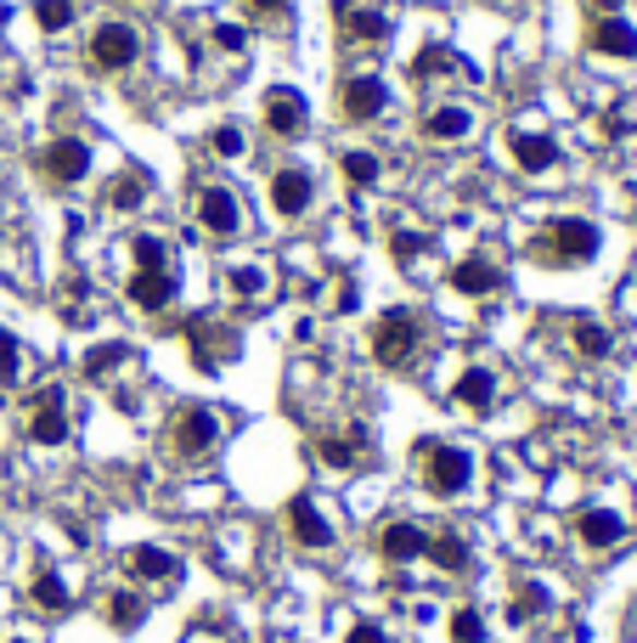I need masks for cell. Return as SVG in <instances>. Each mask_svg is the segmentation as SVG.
Returning <instances> with one entry per match:
<instances>
[{
	"instance_id": "cell-5",
	"label": "cell",
	"mask_w": 637,
	"mask_h": 643,
	"mask_svg": "<svg viewBox=\"0 0 637 643\" xmlns=\"http://www.w3.org/2000/svg\"><path fill=\"white\" fill-rule=\"evenodd\" d=\"M220 446V413L204 401H187L170 413V424H164V452H170L176 463H204L209 452Z\"/></svg>"
},
{
	"instance_id": "cell-37",
	"label": "cell",
	"mask_w": 637,
	"mask_h": 643,
	"mask_svg": "<svg viewBox=\"0 0 637 643\" xmlns=\"http://www.w3.org/2000/svg\"><path fill=\"white\" fill-rule=\"evenodd\" d=\"M452 643H485V616L474 604L452 609Z\"/></svg>"
},
{
	"instance_id": "cell-8",
	"label": "cell",
	"mask_w": 637,
	"mask_h": 643,
	"mask_svg": "<svg viewBox=\"0 0 637 643\" xmlns=\"http://www.w3.org/2000/svg\"><path fill=\"white\" fill-rule=\"evenodd\" d=\"M192 221L204 237H215V243H231V237H243V198L226 181H209L192 198Z\"/></svg>"
},
{
	"instance_id": "cell-1",
	"label": "cell",
	"mask_w": 637,
	"mask_h": 643,
	"mask_svg": "<svg viewBox=\"0 0 637 643\" xmlns=\"http://www.w3.org/2000/svg\"><path fill=\"white\" fill-rule=\"evenodd\" d=\"M366 345H373V361L384 372H407L429 345V322H423V311H412V305H389V311H378Z\"/></svg>"
},
{
	"instance_id": "cell-30",
	"label": "cell",
	"mask_w": 637,
	"mask_h": 643,
	"mask_svg": "<svg viewBox=\"0 0 637 643\" xmlns=\"http://www.w3.org/2000/svg\"><path fill=\"white\" fill-rule=\"evenodd\" d=\"M569 345H576L581 361H603V356L615 350V333L603 328V322H592V317H576V322H569Z\"/></svg>"
},
{
	"instance_id": "cell-22",
	"label": "cell",
	"mask_w": 637,
	"mask_h": 643,
	"mask_svg": "<svg viewBox=\"0 0 637 643\" xmlns=\"http://www.w3.org/2000/svg\"><path fill=\"white\" fill-rule=\"evenodd\" d=\"M423 548H429V531L418 520H389L378 531V559L384 564H412V559H423Z\"/></svg>"
},
{
	"instance_id": "cell-43",
	"label": "cell",
	"mask_w": 637,
	"mask_h": 643,
	"mask_svg": "<svg viewBox=\"0 0 637 643\" xmlns=\"http://www.w3.org/2000/svg\"><path fill=\"white\" fill-rule=\"evenodd\" d=\"M345 643H389V632H384L378 621H356V627L345 632Z\"/></svg>"
},
{
	"instance_id": "cell-27",
	"label": "cell",
	"mask_w": 637,
	"mask_h": 643,
	"mask_svg": "<svg viewBox=\"0 0 637 643\" xmlns=\"http://www.w3.org/2000/svg\"><path fill=\"white\" fill-rule=\"evenodd\" d=\"M176 553H164V548H130L124 553V575L130 582H176Z\"/></svg>"
},
{
	"instance_id": "cell-19",
	"label": "cell",
	"mask_w": 637,
	"mask_h": 643,
	"mask_svg": "<svg viewBox=\"0 0 637 643\" xmlns=\"http://www.w3.org/2000/svg\"><path fill=\"white\" fill-rule=\"evenodd\" d=\"M446 283H452V294H462V299H491V294L502 288V265H496L491 254H468V260H457V265L446 271Z\"/></svg>"
},
{
	"instance_id": "cell-25",
	"label": "cell",
	"mask_w": 637,
	"mask_h": 643,
	"mask_svg": "<svg viewBox=\"0 0 637 643\" xmlns=\"http://www.w3.org/2000/svg\"><path fill=\"white\" fill-rule=\"evenodd\" d=\"M147 198H153V176H147V169H119V176L108 181V210H119V215H136Z\"/></svg>"
},
{
	"instance_id": "cell-4",
	"label": "cell",
	"mask_w": 637,
	"mask_h": 643,
	"mask_svg": "<svg viewBox=\"0 0 637 643\" xmlns=\"http://www.w3.org/2000/svg\"><path fill=\"white\" fill-rule=\"evenodd\" d=\"M598 243L603 237H598V226L587 215H558V221H548L530 237V254L542 265H553V271H569V265H587L598 254Z\"/></svg>"
},
{
	"instance_id": "cell-14",
	"label": "cell",
	"mask_w": 637,
	"mask_h": 643,
	"mask_svg": "<svg viewBox=\"0 0 637 643\" xmlns=\"http://www.w3.org/2000/svg\"><path fill=\"white\" fill-rule=\"evenodd\" d=\"M418 135L429 147H457V142L474 135V114L457 108V102H434V108H423V119H418Z\"/></svg>"
},
{
	"instance_id": "cell-7",
	"label": "cell",
	"mask_w": 637,
	"mask_h": 643,
	"mask_svg": "<svg viewBox=\"0 0 637 643\" xmlns=\"http://www.w3.org/2000/svg\"><path fill=\"white\" fill-rule=\"evenodd\" d=\"M69 390L62 384H40L35 395L23 401V434L35 440V446H62L69 440Z\"/></svg>"
},
{
	"instance_id": "cell-3",
	"label": "cell",
	"mask_w": 637,
	"mask_h": 643,
	"mask_svg": "<svg viewBox=\"0 0 637 643\" xmlns=\"http://www.w3.org/2000/svg\"><path fill=\"white\" fill-rule=\"evenodd\" d=\"M418 474H423V491L429 497H462L468 486H474V452L457 446V440H418Z\"/></svg>"
},
{
	"instance_id": "cell-34",
	"label": "cell",
	"mask_w": 637,
	"mask_h": 643,
	"mask_svg": "<svg viewBox=\"0 0 637 643\" xmlns=\"http://www.w3.org/2000/svg\"><path fill=\"white\" fill-rule=\"evenodd\" d=\"M226 294L231 299H254V294H265V271L260 265H226Z\"/></svg>"
},
{
	"instance_id": "cell-33",
	"label": "cell",
	"mask_w": 637,
	"mask_h": 643,
	"mask_svg": "<svg viewBox=\"0 0 637 643\" xmlns=\"http://www.w3.org/2000/svg\"><path fill=\"white\" fill-rule=\"evenodd\" d=\"M209 153H215L220 164H238V158H249V130H243L238 119H220V124L209 130Z\"/></svg>"
},
{
	"instance_id": "cell-42",
	"label": "cell",
	"mask_w": 637,
	"mask_h": 643,
	"mask_svg": "<svg viewBox=\"0 0 637 643\" xmlns=\"http://www.w3.org/2000/svg\"><path fill=\"white\" fill-rule=\"evenodd\" d=\"M542 604H548V598H542V587H519V598H514V621H530Z\"/></svg>"
},
{
	"instance_id": "cell-24",
	"label": "cell",
	"mask_w": 637,
	"mask_h": 643,
	"mask_svg": "<svg viewBox=\"0 0 637 643\" xmlns=\"http://www.w3.org/2000/svg\"><path fill=\"white\" fill-rule=\"evenodd\" d=\"M423 559H429L434 570H446V575H462L468 564H474V553H468V536H457L452 525H446V531H429Z\"/></svg>"
},
{
	"instance_id": "cell-23",
	"label": "cell",
	"mask_w": 637,
	"mask_h": 643,
	"mask_svg": "<svg viewBox=\"0 0 637 643\" xmlns=\"http://www.w3.org/2000/svg\"><path fill=\"white\" fill-rule=\"evenodd\" d=\"M130 361H136V350H130L124 338H103V345H91V350L80 356V372H85L91 384H113Z\"/></svg>"
},
{
	"instance_id": "cell-29",
	"label": "cell",
	"mask_w": 637,
	"mask_h": 643,
	"mask_svg": "<svg viewBox=\"0 0 637 643\" xmlns=\"http://www.w3.org/2000/svg\"><path fill=\"white\" fill-rule=\"evenodd\" d=\"M28 598H35L40 616H69V609H74V593H69V582H62L57 570H35V582H28Z\"/></svg>"
},
{
	"instance_id": "cell-36",
	"label": "cell",
	"mask_w": 637,
	"mask_h": 643,
	"mask_svg": "<svg viewBox=\"0 0 637 643\" xmlns=\"http://www.w3.org/2000/svg\"><path fill=\"white\" fill-rule=\"evenodd\" d=\"M23 379V345H17V333L0 328V390H17Z\"/></svg>"
},
{
	"instance_id": "cell-44",
	"label": "cell",
	"mask_w": 637,
	"mask_h": 643,
	"mask_svg": "<svg viewBox=\"0 0 637 643\" xmlns=\"http://www.w3.org/2000/svg\"><path fill=\"white\" fill-rule=\"evenodd\" d=\"M350 311H356V288L345 283V288H339V299H333V317H350Z\"/></svg>"
},
{
	"instance_id": "cell-35",
	"label": "cell",
	"mask_w": 637,
	"mask_h": 643,
	"mask_svg": "<svg viewBox=\"0 0 637 643\" xmlns=\"http://www.w3.org/2000/svg\"><path fill=\"white\" fill-rule=\"evenodd\" d=\"M130 260H136V271H170V243H164V237H136V243H130Z\"/></svg>"
},
{
	"instance_id": "cell-41",
	"label": "cell",
	"mask_w": 637,
	"mask_h": 643,
	"mask_svg": "<svg viewBox=\"0 0 637 643\" xmlns=\"http://www.w3.org/2000/svg\"><path fill=\"white\" fill-rule=\"evenodd\" d=\"M423 249H429V237H418V231H412V237H407V231H395V243H389L395 265H407V260H418Z\"/></svg>"
},
{
	"instance_id": "cell-21",
	"label": "cell",
	"mask_w": 637,
	"mask_h": 643,
	"mask_svg": "<svg viewBox=\"0 0 637 643\" xmlns=\"http://www.w3.org/2000/svg\"><path fill=\"white\" fill-rule=\"evenodd\" d=\"M576 541L587 553H610L626 541V520L615 514V508H581L576 514Z\"/></svg>"
},
{
	"instance_id": "cell-18",
	"label": "cell",
	"mask_w": 637,
	"mask_h": 643,
	"mask_svg": "<svg viewBox=\"0 0 637 643\" xmlns=\"http://www.w3.org/2000/svg\"><path fill=\"white\" fill-rule=\"evenodd\" d=\"M187 338H192V367H197V372H220L226 356H238V333L220 328V322H209V317L192 322Z\"/></svg>"
},
{
	"instance_id": "cell-2",
	"label": "cell",
	"mask_w": 637,
	"mask_h": 643,
	"mask_svg": "<svg viewBox=\"0 0 637 643\" xmlns=\"http://www.w3.org/2000/svg\"><path fill=\"white\" fill-rule=\"evenodd\" d=\"M142 28L136 23H124V17H108V23H96L91 34H85V51H80V62L91 68V74H103V80H119V74H130V68L142 62Z\"/></svg>"
},
{
	"instance_id": "cell-39",
	"label": "cell",
	"mask_w": 637,
	"mask_h": 643,
	"mask_svg": "<svg viewBox=\"0 0 637 643\" xmlns=\"http://www.w3.org/2000/svg\"><path fill=\"white\" fill-rule=\"evenodd\" d=\"M243 12H249L254 23H265V28H283V23L293 17V0H243Z\"/></svg>"
},
{
	"instance_id": "cell-32",
	"label": "cell",
	"mask_w": 637,
	"mask_h": 643,
	"mask_svg": "<svg viewBox=\"0 0 637 643\" xmlns=\"http://www.w3.org/2000/svg\"><path fill=\"white\" fill-rule=\"evenodd\" d=\"M339 176H345V187L366 192V187H378V181H384V158H378V153H366V147H350V153H339Z\"/></svg>"
},
{
	"instance_id": "cell-26",
	"label": "cell",
	"mask_w": 637,
	"mask_h": 643,
	"mask_svg": "<svg viewBox=\"0 0 637 643\" xmlns=\"http://www.w3.org/2000/svg\"><path fill=\"white\" fill-rule=\"evenodd\" d=\"M361 457H366V429H345V434L316 440V463H327V468H356Z\"/></svg>"
},
{
	"instance_id": "cell-15",
	"label": "cell",
	"mask_w": 637,
	"mask_h": 643,
	"mask_svg": "<svg viewBox=\"0 0 637 643\" xmlns=\"http://www.w3.org/2000/svg\"><path fill=\"white\" fill-rule=\"evenodd\" d=\"M283 525H288V536H293V548H305V553L333 548V525H327V514H322L311 497H293V502L283 508Z\"/></svg>"
},
{
	"instance_id": "cell-9",
	"label": "cell",
	"mask_w": 637,
	"mask_h": 643,
	"mask_svg": "<svg viewBox=\"0 0 637 643\" xmlns=\"http://www.w3.org/2000/svg\"><path fill=\"white\" fill-rule=\"evenodd\" d=\"M265 203H272L277 221H305L316 210V176L305 164H277L265 176Z\"/></svg>"
},
{
	"instance_id": "cell-40",
	"label": "cell",
	"mask_w": 637,
	"mask_h": 643,
	"mask_svg": "<svg viewBox=\"0 0 637 643\" xmlns=\"http://www.w3.org/2000/svg\"><path fill=\"white\" fill-rule=\"evenodd\" d=\"M209 40H215V51H243L249 46V28L243 23H215Z\"/></svg>"
},
{
	"instance_id": "cell-16",
	"label": "cell",
	"mask_w": 637,
	"mask_h": 643,
	"mask_svg": "<svg viewBox=\"0 0 637 643\" xmlns=\"http://www.w3.org/2000/svg\"><path fill=\"white\" fill-rule=\"evenodd\" d=\"M181 294L176 283V271H130V283H124V299L136 305L142 317H158V311H170Z\"/></svg>"
},
{
	"instance_id": "cell-31",
	"label": "cell",
	"mask_w": 637,
	"mask_h": 643,
	"mask_svg": "<svg viewBox=\"0 0 637 643\" xmlns=\"http://www.w3.org/2000/svg\"><path fill=\"white\" fill-rule=\"evenodd\" d=\"M441 74H462V57H457L446 40H429V46L412 57V80L429 85V80H441Z\"/></svg>"
},
{
	"instance_id": "cell-45",
	"label": "cell",
	"mask_w": 637,
	"mask_h": 643,
	"mask_svg": "<svg viewBox=\"0 0 637 643\" xmlns=\"http://www.w3.org/2000/svg\"><path fill=\"white\" fill-rule=\"evenodd\" d=\"M7 643H28V638H7Z\"/></svg>"
},
{
	"instance_id": "cell-20",
	"label": "cell",
	"mask_w": 637,
	"mask_h": 643,
	"mask_svg": "<svg viewBox=\"0 0 637 643\" xmlns=\"http://www.w3.org/2000/svg\"><path fill=\"white\" fill-rule=\"evenodd\" d=\"M452 406H462L468 418H491L496 413V372L491 367H462L452 384Z\"/></svg>"
},
{
	"instance_id": "cell-6",
	"label": "cell",
	"mask_w": 637,
	"mask_h": 643,
	"mask_svg": "<svg viewBox=\"0 0 637 643\" xmlns=\"http://www.w3.org/2000/svg\"><path fill=\"white\" fill-rule=\"evenodd\" d=\"M91 164H96V153H91L85 135H51V142L35 147V176H40V187H51V192L85 187Z\"/></svg>"
},
{
	"instance_id": "cell-28",
	"label": "cell",
	"mask_w": 637,
	"mask_h": 643,
	"mask_svg": "<svg viewBox=\"0 0 637 643\" xmlns=\"http://www.w3.org/2000/svg\"><path fill=\"white\" fill-rule=\"evenodd\" d=\"M103 616H108L113 632H136V627L147 621V598H142L136 587H113V593L103 598Z\"/></svg>"
},
{
	"instance_id": "cell-10",
	"label": "cell",
	"mask_w": 637,
	"mask_h": 643,
	"mask_svg": "<svg viewBox=\"0 0 637 643\" xmlns=\"http://www.w3.org/2000/svg\"><path fill=\"white\" fill-rule=\"evenodd\" d=\"M333 12H339V40H345V46H356V51H378V46H389L395 23H389L384 7H373V0H339Z\"/></svg>"
},
{
	"instance_id": "cell-17",
	"label": "cell",
	"mask_w": 637,
	"mask_h": 643,
	"mask_svg": "<svg viewBox=\"0 0 637 643\" xmlns=\"http://www.w3.org/2000/svg\"><path fill=\"white\" fill-rule=\"evenodd\" d=\"M587 51H592V57L632 62V57H637V23H626L621 12H610V17H592V23H587Z\"/></svg>"
},
{
	"instance_id": "cell-13",
	"label": "cell",
	"mask_w": 637,
	"mask_h": 643,
	"mask_svg": "<svg viewBox=\"0 0 637 643\" xmlns=\"http://www.w3.org/2000/svg\"><path fill=\"white\" fill-rule=\"evenodd\" d=\"M508 158L519 176H548V169H558V135L553 130H536V124H519L508 130Z\"/></svg>"
},
{
	"instance_id": "cell-12",
	"label": "cell",
	"mask_w": 637,
	"mask_h": 643,
	"mask_svg": "<svg viewBox=\"0 0 637 643\" xmlns=\"http://www.w3.org/2000/svg\"><path fill=\"white\" fill-rule=\"evenodd\" d=\"M389 114V85L378 74H345L339 80V119L345 124H378Z\"/></svg>"
},
{
	"instance_id": "cell-38",
	"label": "cell",
	"mask_w": 637,
	"mask_h": 643,
	"mask_svg": "<svg viewBox=\"0 0 637 643\" xmlns=\"http://www.w3.org/2000/svg\"><path fill=\"white\" fill-rule=\"evenodd\" d=\"M35 23L46 34H62V28L74 23V0H35Z\"/></svg>"
},
{
	"instance_id": "cell-11",
	"label": "cell",
	"mask_w": 637,
	"mask_h": 643,
	"mask_svg": "<svg viewBox=\"0 0 637 643\" xmlns=\"http://www.w3.org/2000/svg\"><path fill=\"white\" fill-rule=\"evenodd\" d=\"M260 124H265V135H277V142H299V135L311 130V102L293 85H272L260 96Z\"/></svg>"
}]
</instances>
